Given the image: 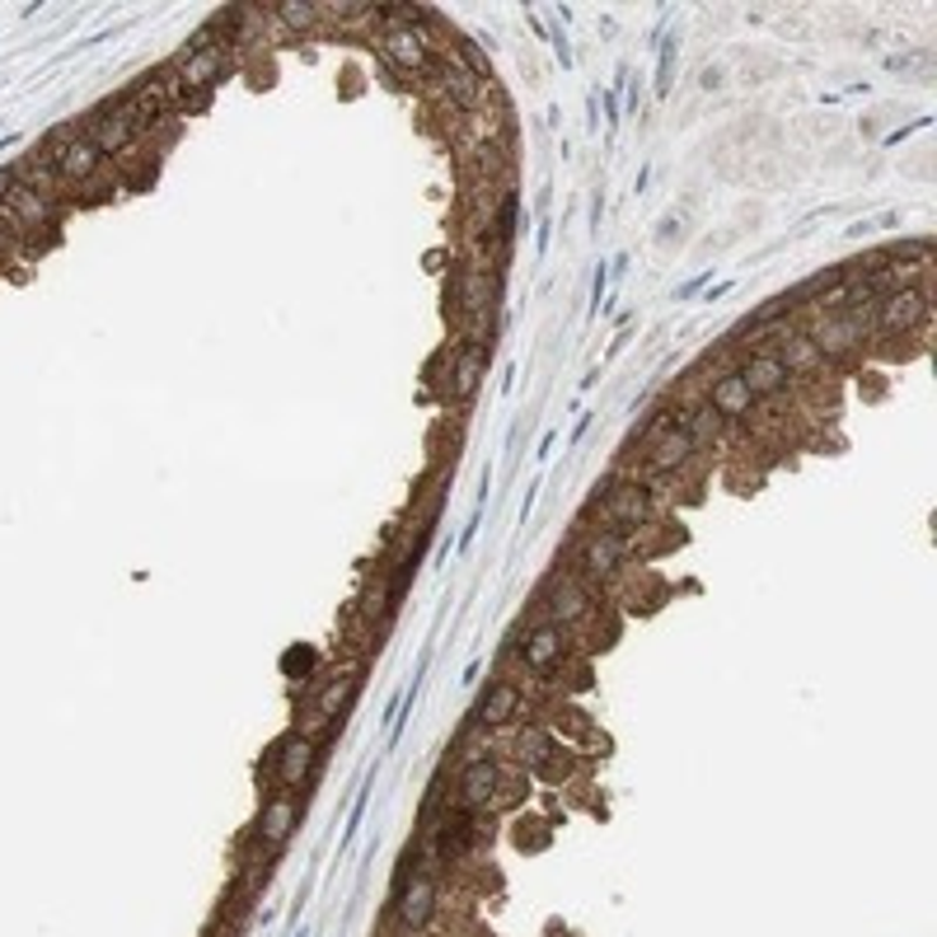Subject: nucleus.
I'll return each instance as SVG.
<instances>
[{
	"label": "nucleus",
	"mask_w": 937,
	"mask_h": 937,
	"mask_svg": "<svg viewBox=\"0 0 937 937\" xmlns=\"http://www.w3.org/2000/svg\"><path fill=\"white\" fill-rule=\"evenodd\" d=\"M698 394H704V404L718 413V418L726 427H750L755 413H760V404H755V394L746 390V380L732 370H718V376H708L704 384H698Z\"/></svg>",
	"instance_id": "nucleus-17"
},
{
	"label": "nucleus",
	"mask_w": 937,
	"mask_h": 937,
	"mask_svg": "<svg viewBox=\"0 0 937 937\" xmlns=\"http://www.w3.org/2000/svg\"><path fill=\"white\" fill-rule=\"evenodd\" d=\"M174 71L178 80L188 85V94L202 103V109H212V94L226 80H235V71H240V56H235L230 48H220V42H212V48H178L174 56Z\"/></svg>",
	"instance_id": "nucleus-13"
},
{
	"label": "nucleus",
	"mask_w": 937,
	"mask_h": 937,
	"mask_svg": "<svg viewBox=\"0 0 937 937\" xmlns=\"http://www.w3.org/2000/svg\"><path fill=\"white\" fill-rule=\"evenodd\" d=\"M928 319H933V291H928V281L876 295V305H872V315H868L872 342L924 338V333H928Z\"/></svg>",
	"instance_id": "nucleus-10"
},
{
	"label": "nucleus",
	"mask_w": 937,
	"mask_h": 937,
	"mask_svg": "<svg viewBox=\"0 0 937 937\" xmlns=\"http://www.w3.org/2000/svg\"><path fill=\"white\" fill-rule=\"evenodd\" d=\"M629 338H633V333H629V329H623V333H619V338H615V342H609V347H605V356H619L623 347H629Z\"/></svg>",
	"instance_id": "nucleus-37"
},
{
	"label": "nucleus",
	"mask_w": 937,
	"mask_h": 937,
	"mask_svg": "<svg viewBox=\"0 0 937 937\" xmlns=\"http://www.w3.org/2000/svg\"><path fill=\"white\" fill-rule=\"evenodd\" d=\"M629 71H633L629 62H619V76H615V85H609L605 94H600V109H605V131H609V137H615V131H619V123H623V85H629Z\"/></svg>",
	"instance_id": "nucleus-23"
},
{
	"label": "nucleus",
	"mask_w": 937,
	"mask_h": 937,
	"mask_svg": "<svg viewBox=\"0 0 937 937\" xmlns=\"http://www.w3.org/2000/svg\"><path fill=\"white\" fill-rule=\"evenodd\" d=\"M451 554H455V534H441V544H436V558H431V568H445V562H451Z\"/></svg>",
	"instance_id": "nucleus-33"
},
{
	"label": "nucleus",
	"mask_w": 937,
	"mask_h": 937,
	"mask_svg": "<svg viewBox=\"0 0 937 937\" xmlns=\"http://www.w3.org/2000/svg\"><path fill=\"white\" fill-rule=\"evenodd\" d=\"M572 773H577V755L568 750V746H558L548 760L530 773V778H544V783H554V787H562V783H572Z\"/></svg>",
	"instance_id": "nucleus-24"
},
{
	"label": "nucleus",
	"mask_w": 937,
	"mask_h": 937,
	"mask_svg": "<svg viewBox=\"0 0 937 937\" xmlns=\"http://www.w3.org/2000/svg\"><path fill=\"white\" fill-rule=\"evenodd\" d=\"M511 390H516V366L502 370V394H511Z\"/></svg>",
	"instance_id": "nucleus-39"
},
{
	"label": "nucleus",
	"mask_w": 937,
	"mask_h": 937,
	"mask_svg": "<svg viewBox=\"0 0 937 937\" xmlns=\"http://www.w3.org/2000/svg\"><path fill=\"white\" fill-rule=\"evenodd\" d=\"M516 773L511 764L493 750H479V755H465L455 769V801L465 811H479V815H493L502 807H511L516 793H511Z\"/></svg>",
	"instance_id": "nucleus-7"
},
{
	"label": "nucleus",
	"mask_w": 937,
	"mask_h": 937,
	"mask_svg": "<svg viewBox=\"0 0 937 937\" xmlns=\"http://www.w3.org/2000/svg\"><path fill=\"white\" fill-rule=\"evenodd\" d=\"M807 333H811L815 347H821L830 370H835V366H853L858 356L872 347L868 315H811Z\"/></svg>",
	"instance_id": "nucleus-15"
},
{
	"label": "nucleus",
	"mask_w": 937,
	"mask_h": 937,
	"mask_svg": "<svg viewBox=\"0 0 937 937\" xmlns=\"http://www.w3.org/2000/svg\"><path fill=\"white\" fill-rule=\"evenodd\" d=\"M38 151L52 160V169H56V174H62V183L71 188V202H80V198H85V188H103V183H113V178H109V160H103V155L94 151V141L80 137V127H76V123H56V127H48V131H42V141H38ZM103 198H113V188H103Z\"/></svg>",
	"instance_id": "nucleus-5"
},
{
	"label": "nucleus",
	"mask_w": 937,
	"mask_h": 937,
	"mask_svg": "<svg viewBox=\"0 0 937 937\" xmlns=\"http://www.w3.org/2000/svg\"><path fill=\"white\" fill-rule=\"evenodd\" d=\"M708 281H712V267H704V273H698V277H689V281H680V287H675V301H694V295L704 291Z\"/></svg>",
	"instance_id": "nucleus-26"
},
{
	"label": "nucleus",
	"mask_w": 937,
	"mask_h": 937,
	"mask_svg": "<svg viewBox=\"0 0 937 937\" xmlns=\"http://www.w3.org/2000/svg\"><path fill=\"white\" fill-rule=\"evenodd\" d=\"M773 352H778V362L787 366V376H793L797 384H811V380L830 376L825 356H821V347L811 342L807 329H793V324H787V329L778 333V342H773Z\"/></svg>",
	"instance_id": "nucleus-18"
},
{
	"label": "nucleus",
	"mask_w": 937,
	"mask_h": 937,
	"mask_svg": "<svg viewBox=\"0 0 937 937\" xmlns=\"http://www.w3.org/2000/svg\"><path fill=\"white\" fill-rule=\"evenodd\" d=\"M586 127L600 131V99L596 94H586Z\"/></svg>",
	"instance_id": "nucleus-35"
},
{
	"label": "nucleus",
	"mask_w": 937,
	"mask_h": 937,
	"mask_svg": "<svg viewBox=\"0 0 937 937\" xmlns=\"http://www.w3.org/2000/svg\"><path fill=\"white\" fill-rule=\"evenodd\" d=\"M928 123H933V117H914V123H910V127H900V131H890V137H886L882 145H886V151H896V145H900V141H910V137H914V131H924Z\"/></svg>",
	"instance_id": "nucleus-28"
},
{
	"label": "nucleus",
	"mask_w": 937,
	"mask_h": 937,
	"mask_svg": "<svg viewBox=\"0 0 937 937\" xmlns=\"http://www.w3.org/2000/svg\"><path fill=\"white\" fill-rule=\"evenodd\" d=\"M479 675H483V657H473V661L465 666V675H459V684H465V689H473V684H479Z\"/></svg>",
	"instance_id": "nucleus-34"
},
{
	"label": "nucleus",
	"mask_w": 937,
	"mask_h": 937,
	"mask_svg": "<svg viewBox=\"0 0 937 937\" xmlns=\"http://www.w3.org/2000/svg\"><path fill=\"white\" fill-rule=\"evenodd\" d=\"M647 183H651V165H643V169H637V178H633V192H647Z\"/></svg>",
	"instance_id": "nucleus-38"
},
{
	"label": "nucleus",
	"mask_w": 937,
	"mask_h": 937,
	"mask_svg": "<svg viewBox=\"0 0 937 937\" xmlns=\"http://www.w3.org/2000/svg\"><path fill=\"white\" fill-rule=\"evenodd\" d=\"M267 20H273L277 28H287V38H319L324 28V10L309 5V0H287V5H273L267 10Z\"/></svg>",
	"instance_id": "nucleus-19"
},
{
	"label": "nucleus",
	"mask_w": 937,
	"mask_h": 937,
	"mask_svg": "<svg viewBox=\"0 0 937 937\" xmlns=\"http://www.w3.org/2000/svg\"><path fill=\"white\" fill-rule=\"evenodd\" d=\"M376 769H380V760L370 764V773H366V783L356 787V801H352V811H347V825H342V839H338V853H347L352 844H356V835H362V825H366V807H370V787H376Z\"/></svg>",
	"instance_id": "nucleus-22"
},
{
	"label": "nucleus",
	"mask_w": 937,
	"mask_h": 937,
	"mask_svg": "<svg viewBox=\"0 0 937 937\" xmlns=\"http://www.w3.org/2000/svg\"><path fill=\"white\" fill-rule=\"evenodd\" d=\"M534 502H540V479H534V483H526V497H520V507H516V520H520V526H526V520H530Z\"/></svg>",
	"instance_id": "nucleus-29"
},
{
	"label": "nucleus",
	"mask_w": 937,
	"mask_h": 937,
	"mask_svg": "<svg viewBox=\"0 0 937 937\" xmlns=\"http://www.w3.org/2000/svg\"><path fill=\"white\" fill-rule=\"evenodd\" d=\"M394 928L398 937H422L431 928V919L441 910V882H436V868H427L418 853H404V868H398V882H394Z\"/></svg>",
	"instance_id": "nucleus-6"
},
{
	"label": "nucleus",
	"mask_w": 937,
	"mask_h": 937,
	"mask_svg": "<svg viewBox=\"0 0 937 937\" xmlns=\"http://www.w3.org/2000/svg\"><path fill=\"white\" fill-rule=\"evenodd\" d=\"M633 562H637V540L633 534L600 530V526H582L572 548H568V572L582 577L596 596H605L609 586H619L623 577L633 572Z\"/></svg>",
	"instance_id": "nucleus-3"
},
{
	"label": "nucleus",
	"mask_w": 937,
	"mask_h": 937,
	"mask_svg": "<svg viewBox=\"0 0 937 937\" xmlns=\"http://www.w3.org/2000/svg\"><path fill=\"white\" fill-rule=\"evenodd\" d=\"M376 34V48L384 56L390 71H404V76H418L431 80L436 71V56H441V34H427V28H408V24H384V28H370Z\"/></svg>",
	"instance_id": "nucleus-11"
},
{
	"label": "nucleus",
	"mask_w": 937,
	"mask_h": 937,
	"mask_svg": "<svg viewBox=\"0 0 937 937\" xmlns=\"http://www.w3.org/2000/svg\"><path fill=\"white\" fill-rule=\"evenodd\" d=\"M301 821H305V793H267L263 807H258V821L249 830V839L258 844V862L273 868Z\"/></svg>",
	"instance_id": "nucleus-14"
},
{
	"label": "nucleus",
	"mask_w": 937,
	"mask_h": 937,
	"mask_svg": "<svg viewBox=\"0 0 937 937\" xmlns=\"http://www.w3.org/2000/svg\"><path fill=\"white\" fill-rule=\"evenodd\" d=\"M736 376L746 380V390L755 394V404H783V398H793L797 380L787 376V366L778 362V352L773 347H750L736 356Z\"/></svg>",
	"instance_id": "nucleus-16"
},
{
	"label": "nucleus",
	"mask_w": 937,
	"mask_h": 937,
	"mask_svg": "<svg viewBox=\"0 0 937 937\" xmlns=\"http://www.w3.org/2000/svg\"><path fill=\"white\" fill-rule=\"evenodd\" d=\"M548 244H554V216H540V230H534V258H544Z\"/></svg>",
	"instance_id": "nucleus-27"
},
{
	"label": "nucleus",
	"mask_w": 937,
	"mask_h": 937,
	"mask_svg": "<svg viewBox=\"0 0 937 937\" xmlns=\"http://www.w3.org/2000/svg\"><path fill=\"white\" fill-rule=\"evenodd\" d=\"M493 356H497L493 342H483L473 333H459L451 347L441 352L445 376H431L441 384V404L445 408H469L473 398H479V390H483L488 370H493Z\"/></svg>",
	"instance_id": "nucleus-9"
},
{
	"label": "nucleus",
	"mask_w": 937,
	"mask_h": 937,
	"mask_svg": "<svg viewBox=\"0 0 937 937\" xmlns=\"http://www.w3.org/2000/svg\"><path fill=\"white\" fill-rule=\"evenodd\" d=\"M591 422H596V413H582V418H577V427L568 431V451H577V445L586 441V431H591Z\"/></svg>",
	"instance_id": "nucleus-30"
},
{
	"label": "nucleus",
	"mask_w": 937,
	"mask_h": 937,
	"mask_svg": "<svg viewBox=\"0 0 937 937\" xmlns=\"http://www.w3.org/2000/svg\"><path fill=\"white\" fill-rule=\"evenodd\" d=\"M479 530H483V507H473V511H469V520H465V530L455 534V554H459V558H465L469 548H473V540H479Z\"/></svg>",
	"instance_id": "nucleus-25"
},
{
	"label": "nucleus",
	"mask_w": 937,
	"mask_h": 937,
	"mask_svg": "<svg viewBox=\"0 0 937 937\" xmlns=\"http://www.w3.org/2000/svg\"><path fill=\"white\" fill-rule=\"evenodd\" d=\"M577 651H582V643H577V633H568L562 623H554V619H540L534 615L530 623L520 619L516 629L507 633V647H502V666H516V680H554V675H562L568 666L577 661Z\"/></svg>",
	"instance_id": "nucleus-1"
},
{
	"label": "nucleus",
	"mask_w": 937,
	"mask_h": 937,
	"mask_svg": "<svg viewBox=\"0 0 937 937\" xmlns=\"http://www.w3.org/2000/svg\"><path fill=\"white\" fill-rule=\"evenodd\" d=\"M651 48H657V76H651V89H657V99L671 94L675 85V66H680V34H657L651 38Z\"/></svg>",
	"instance_id": "nucleus-20"
},
{
	"label": "nucleus",
	"mask_w": 937,
	"mask_h": 937,
	"mask_svg": "<svg viewBox=\"0 0 937 937\" xmlns=\"http://www.w3.org/2000/svg\"><path fill=\"white\" fill-rule=\"evenodd\" d=\"M732 291H736V281H718V287H708V291H704V301L712 305V301H722V295H732Z\"/></svg>",
	"instance_id": "nucleus-36"
},
{
	"label": "nucleus",
	"mask_w": 937,
	"mask_h": 937,
	"mask_svg": "<svg viewBox=\"0 0 937 937\" xmlns=\"http://www.w3.org/2000/svg\"><path fill=\"white\" fill-rule=\"evenodd\" d=\"M333 746H338L333 736H305V732H295V726H287V732L267 746L263 764H258V783L267 793H309Z\"/></svg>",
	"instance_id": "nucleus-2"
},
{
	"label": "nucleus",
	"mask_w": 937,
	"mask_h": 937,
	"mask_svg": "<svg viewBox=\"0 0 937 937\" xmlns=\"http://www.w3.org/2000/svg\"><path fill=\"white\" fill-rule=\"evenodd\" d=\"M324 671V657H319V647H309V643H295V647H287L281 651V675H287V684H309Z\"/></svg>",
	"instance_id": "nucleus-21"
},
{
	"label": "nucleus",
	"mask_w": 937,
	"mask_h": 937,
	"mask_svg": "<svg viewBox=\"0 0 937 937\" xmlns=\"http://www.w3.org/2000/svg\"><path fill=\"white\" fill-rule=\"evenodd\" d=\"M526 712H530V689H526V680H516L511 671H497L493 680L483 684V694L473 698V708H469V722L479 726V732H511V726H520L526 722Z\"/></svg>",
	"instance_id": "nucleus-12"
},
{
	"label": "nucleus",
	"mask_w": 937,
	"mask_h": 937,
	"mask_svg": "<svg viewBox=\"0 0 937 937\" xmlns=\"http://www.w3.org/2000/svg\"><path fill=\"white\" fill-rule=\"evenodd\" d=\"M554 445H558V427H548L544 436H540V445H534V465H544V459L554 455Z\"/></svg>",
	"instance_id": "nucleus-31"
},
{
	"label": "nucleus",
	"mask_w": 937,
	"mask_h": 937,
	"mask_svg": "<svg viewBox=\"0 0 937 937\" xmlns=\"http://www.w3.org/2000/svg\"><path fill=\"white\" fill-rule=\"evenodd\" d=\"M582 520L586 526L596 520L600 530H619V534H633L637 540V534L661 526V493H651L637 473H619L596 502L582 507Z\"/></svg>",
	"instance_id": "nucleus-4"
},
{
	"label": "nucleus",
	"mask_w": 937,
	"mask_h": 937,
	"mask_svg": "<svg viewBox=\"0 0 937 937\" xmlns=\"http://www.w3.org/2000/svg\"><path fill=\"white\" fill-rule=\"evenodd\" d=\"M600 220H605V188H596V198H591V235H600Z\"/></svg>",
	"instance_id": "nucleus-32"
},
{
	"label": "nucleus",
	"mask_w": 937,
	"mask_h": 937,
	"mask_svg": "<svg viewBox=\"0 0 937 937\" xmlns=\"http://www.w3.org/2000/svg\"><path fill=\"white\" fill-rule=\"evenodd\" d=\"M295 937H309V933H295Z\"/></svg>",
	"instance_id": "nucleus-40"
},
{
	"label": "nucleus",
	"mask_w": 937,
	"mask_h": 937,
	"mask_svg": "<svg viewBox=\"0 0 937 937\" xmlns=\"http://www.w3.org/2000/svg\"><path fill=\"white\" fill-rule=\"evenodd\" d=\"M534 615L562 623L568 633H586L600 623V596L582 582V577H572L558 562V568L540 582V591H534Z\"/></svg>",
	"instance_id": "nucleus-8"
}]
</instances>
